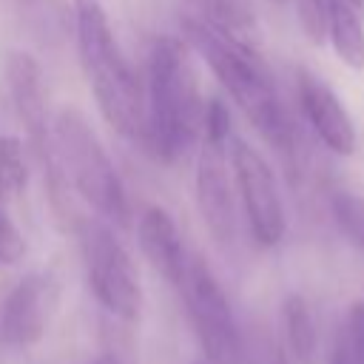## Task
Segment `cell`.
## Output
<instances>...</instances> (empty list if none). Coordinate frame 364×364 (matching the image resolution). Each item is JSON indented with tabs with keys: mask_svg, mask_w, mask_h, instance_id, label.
Here are the masks:
<instances>
[{
	"mask_svg": "<svg viewBox=\"0 0 364 364\" xmlns=\"http://www.w3.org/2000/svg\"><path fill=\"white\" fill-rule=\"evenodd\" d=\"M91 364H122V361H119L114 353H100V355H97Z\"/></svg>",
	"mask_w": 364,
	"mask_h": 364,
	"instance_id": "d6986e66",
	"label": "cell"
},
{
	"mask_svg": "<svg viewBox=\"0 0 364 364\" xmlns=\"http://www.w3.org/2000/svg\"><path fill=\"white\" fill-rule=\"evenodd\" d=\"M23 256H26V236L11 222V216L0 208V264L11 267L23 262Z\"/></svg>",
	"mask_w": 364,
	"mask_h": 364,
	"instance_id": "ac0fdd59",
	"label": "cell"
},
{
	"mask_svg": "<svg viewBox=\"0 0 364 364\" xmlns=\"http://www.w3.org/2000/svg\"><path fill=\"white\" fill-rule=\"evenodd\" d=\"M330 364H364V301H353L336 330Z\"/></svg>",
	"mask_w": 364,
	"mask_h": 364,
	"instance_id": "2e32d148",
	"label": "cell"
},
{
	"mask_svg": "<svg viewBox=\"0 0 364 364\" xmlns=\"http://www.w3.org/2000/svg\"><path fill=\"white\" fill-rule=\"evenodd\" d=\"M51 139L57 165L71 193L102 219L128 225V196L122 179L85 114L77 108H60L51 119Z\"/></svg>",
	"mask_w": 364,
	"mask_h": 364,
	"instance_id": "277c9868",
	"label": "cell"
},
{
	"mask_svg": "<svg viewBox=\"0 0 364 364\" xmlns=\"http://www.w3.org/2000/svg\"><path fill=\"white\" fill-rule=\"evenodd\" d=\"M185 43L208 63L213 77L222 82L228 97L245 114V119L256 128V134L276 151H293V125L279 100L273 74L259 54V46L239 43L202 17L185 20Z\"/></svg>",
	"mask_w": 364,
	"mask_h": 364,
	"instance_id": "7a4b0ae2",
	"label": "cell"
},
{
	"mask_svg": "<svg viewBox=\"0 0 364 364\" xmlns=\"http://www.w3.org/2000/svg\"><path fill=\"white\" fill-rule=\"evenodd\" d=\"M230 168H233V185L242 199L253 239L262 247L279 245L284 236L287 219H284V205H282L273 168L253 145H247L239 136H230Z\"/></svg>",
	"mask_w": 364,
	"mask_h": 364,
	"instance_id": "52a82bcc",
	"label": "cell"
},
{
	"mask_svg": "<svg viewBox=\"0 0 364 364\" xmlns=\"http://www.w3.org/2000/svg\"><path fill=\"white\" fill-rule=\"evenodd\" d=\"M196 205L208 233L219 245H230L236 236V193L230 168V142L202 139L196 156Z\"/></svg>",
	"mask_w": 364,
	"mask_h": 364,
	"instance_id": "ba28073f",
	"label": "cell"
},
{
	"mask_svg": "<svg viewBox=\"0 0 364 364\" xmlns=\"http://www.w3.org/2000/svg\"><path fill=\"white\" fill-rule=\"evenodd\" d=\"M176 290L182 296L185 313L191 318V327L199 338L205 358L216 364H242L245 344H242V333H239L230 299L225 296L213 270L199 256H188V264Z\"/></svg>",
	"mask_w": 364,
	"mask_h": 364,
	"instance_id": "5b68a950",
	"label": "cell"
},
{
	"mask_svg": "<svg viewBox=\"0 0 364 364\" xmlns=\"http://www.w3.org/2000/svg\"><path fill=\"white\" fill-rule=\"evenodd\" d=\"M136 236H139V247H142L145 259L151 262V267L168 284L179 287L185 264H188V253H185V245H182V236L176 230L173 216L159 205L145 208L139 216Z\"/></svg>",
	"mask_w": 364,
	"mask_h": 364,
	"instance_id": "8fae6325",
	"label": "cell"
},
{
	"mask_svg": "<svg viewBox=\"0 0 364 364\" xmlns=\"http://www.w3.org/2000/svg\"><path fill=\"white\" fill-rule=\"evenodd\" d=\"M196 17L239 43L259 46V23L250 0H199Z\"/></svg>",
	"mask_w": 364,
	"mask_h": 364,
	"instance_id": "5bb4252c",
	"label": "cell"
},
{
	"mask_svg": "<svg viewBox=\"0 0 364 364\" xmlns=\"http://www.w3.org/2000/svg\"><path fill=\"white\" fill-rule=\"evenodd\" d=\"M196 364H216V361H210V358H202V361H196Z\"/></svg>",
	"mask_w": 364,
	"mask_h": 364,
	"instance_id": "ffe728a7",
	"label": "cell"
},
{
	"mask_svg": "<svg viewBox=\"0 0 364 364\" xmlns=\"http://www.w3.org/2000/svg\"><path fill=\"white\" fill-rule=\"evenodd\" d=\"M282 324H284L290 355L299 364H313L318 353V324H316L310 301L299 293H290L282 301Z\"/></svg>",
	"mask_w": 364,
	"mask_h": 364,
	"instance_id": "4fadbf2b",
	"label": "cell"
},
{
	"mask_svg": "<svg viewBox=\"0 0 364 364\" xmlns=\"http://www.w3.org/2000/svg\"><path fill=\"white\" fill-rule=\"evenodd\" d=\"M142 97L145 105L139 142L156 162L173 165L202 136L205 117L191 46L185 40L159 37L151 46Z\"/></svg>",
	"mask_w": 364,
	"mask_h": 364,
	"instance_id": "6da1fadb",
	"label": "cell"
},
{
	"mask_svg": "<svg viewBox=\"0 0 364 364\" xmlns=\"http://www.w3.org/2000/svg\"><path fill=\"white\" fill-rule=\"evenodd\" d=\"M28 168L26 148L17 136H0V202H9L26 191Z\"/></svg>",
	"mask_w": 364,
	"mask_h": 364,
	"instance_id": "e0dca14e",
	"label": "cell"
},
{
	"mask_svg": "<svg viewBox=\"0 0 364 364\" xmlns=\"http://www.w3.org/2000/svg\"><path fill=\"white\" fill-rule=\"evenodd\" d=\"M296 97L318 142L338 156H353L358 145V134H355V122L350 111L344 108L341 97L307 68H299L296 74Z\"/></svg>",
	"mask_w": 364,
	"mask_h": 364,
	"instance_id": "30bf717a",
	"label": "cell"
},
{
	"mask_svg": "<svg viewBox=\"0 0 364 364\" xmlns=\"http://www.w3.org/2000/svg\"><path fill=\"white\" fill-rule=\"evenodd\" d=\"M330 213L347 245L364 253V193L355 188H336L330 193Z\"/></svg>",
	"mask_w": 364,
	"mask_h": 364,
	"instance_id": "9a60e30c",
	"label": "cell"
},
{
	"mask_svg": "<svg viewBox=\"0 0 364 364\" xmlns=\"http://www.w3.org/2000/svg\"><path fill=\"white\" fill-rule=\"evenodd\" d=\"M77 11V51L88 80V88L97 100L105 122L131 139H139L142 131V80L134 74L125 60L108 14L100 0H74Z\"/></svg>",
	"mask_w": 364,
	"mask_h": 364,
	"instance_id": "3957f363",
	"label": "cell"
},
{
	"mask_svg": "<svg viewBox=\"0 0 364 364\" xmlns=\"http://www.w3.org/2000/svg\"><path fill=\"white\" fill-rule=\"evenodd\" d=\"M57 304V287L48 276L31 273L14 284L0 307V341L6 347H34L51 321Z\"/></svg>",
	"mask_w": 364,
	"mask_h": 364,
	"instance_id": "9c48e42d",
	"label": "cell"
},
{
	"mask_svg": "<svg viewBox=\"0 0 364 364\" xmlns=\"http://www.w3.org/2000/svg\"><path fill=\"white\" fill-rule=\"evenodd\" d=\"M80 247L88 290L94 293V299L111 316L134 321L142 310V284L122 242L108 225L80 222Z\"/></svg>",
	"mask_w": 364,
	"mask_h": 364,
	"instance_id": "8992f818",
	"label": "cell"
},
{
	"mask_svg": "<svg viewBox=\"0 0 364 364\" xmlns=\"http://www.w3.org/2000/svg\"><path fill=\"white\" fill-rule=\"evenodd\" d=\"M327 40L341 65L364 71V0H330Z\"/></svg>",
	"mask_w": 364,
	"mask_h": 364,
	"instance_id": "7c38bea8",
	"label": "cell"
}]
</instances>
